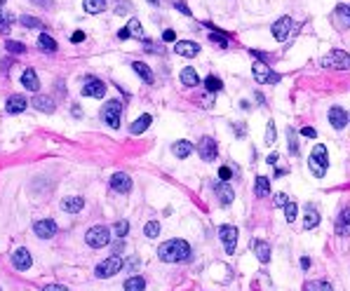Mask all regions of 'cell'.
<instances>
[{
	"label": "cell",
	"mask_w": 350,
	"mask_h": 291,
	"mask_svg": "<svg viewBox=\"0 0 350 291\" xmlns=\"http://www.w3.org/2000/svg\"><path fill=\"white\" fill-rule=\"evenodd\" d=\"M230 176H233L230 167H219V179H221V181H228Z\"/></svg>",
	"instance_id": "obj_48"
},
{
	"label": "cell",
	"mask_w": 350,
	"mask_h": 291,
	"mask_svg": "<svg viewBox=\"0 0 350 291\" xmlns=\"http://www.w3.org/2000/svg\"><path fill=\"white\" fill-rule=\"evenodd\" d=\"M252 73H254V80L258 85H266V82H270V78H273V71H270L263 61H256L254 66H252Z\"/></svg>",
	"instance_id": "obj_17"
},
{
	"label": "cell",
	"mask_w": 350,
	"mask_h": 291,
	"mask_svg": "<svg viewBox=\"0 0 350 291\" xmlns=\"http://www.w3.org/2000/svg\"><path fill=\"white\" fill-rule=\"evenodd\" d=\"M174 7H176V10H179L181 14H186V17H190V14H193V12L188 10V5H186V2H181V0H176V2H174Z\"/></svg>",
	"instance_id": "obj_47"
},
{
	"label": "cell",
	"mask_w": 350,
	"mask_h": 291,
	"mask_svg": "<svg viewBox=\"0 0 350 291\" xmlns=\"http://www.w3.org/2000/svg\"><path fill=\"white\" fill-rule=\"evenodd\" d=\"M82 7H85V12L90 14H101L106 10V0H85Z\"/></svg>",
	"instance_id": "obj_30"
},
{
	"label": "cell",
	"mask_w": 350,
	"mask_h": 291,
	"mask_svg": "<svg viewBox=\"0 0 350 291\" xmlns=\"http://www.w3.org/2000/svg\"><path fill=\"white\" fill-rule=\"evenodd\" d=\"M144 289H146V279L141 277V275L125 279V291H144Z\"/></svg>",
	"instance_id": "obj_28"
},
{
	"label": "cell",
	"mask_w": 350,
	"mask_h": 291,
	"mask_svg": "<svg viewBox=\"0 0 350 291\" xmlns=\"http://www.w3.org/2000/svg\"><path fill=\"white\" fill-rule=\"evenodd\" d=\"M174 52L181 54V56H186V59H193V56L200 54V45H198V42H190V40H179L174 45Z\"/></svg>",
	"instance_id": "obj_14"
},
{
	"label": "cell",
	"mask_w": 350,
	"mask_h": 291,
	"mask_svg": "<svg viewBox=\"0 0 350 291\" xmlns=\"http://www.w3.org/2000/svg\"><path fill=\"white\" fill-rule=\"evenodd\" d=\"M296 214H298L296 202H287V207H284V216H287V221H289V223H294V221H296Z\"/></svg>",
	"instance_id": "obj_37"
},
{
	"label": "cell",
	"mask_w": 350,
	"mask_h": 291,
	"mask_svg": "<svg viewBox=\"0 0 350 291\" xmlns=\"http://www.w3.org/2000/svg\"><path fill=\"white\" fill-rule=\"evenodd\" d=\"M158 256H160L165 263L188 261L190 258V247H188V242H186V239H167V242H162L160 244Z\"/></svg>",
	"instance_id": "obj_1"
},
{
	"label": "cell",
	"mask_w": 350,
	"mask_h": 291,
	"mask_svg": "<svg viewBox=\"0 0 350 291\" xmlns=\"http://www.w3.org/2000/svg\"><path fill=\"white\" fill-rule=\"evenodd\" d=\"M244 127H247L244 122H238V125H233V132H235L238 136H240V139H242L244 134H247V129H244Z\"/></svg>",
	"instance_id": "obj_49"
},
{
	"label": "cell",
	"mask_w": 350,
	"mask_h": 291,
	"mask_svg": "<svg viewBox=\"0 0 350 291\" xmlns=\"http://www.w3.org/2000/svg\"><path fill=\"white\" fill-rule=\"evenodd\" d=\"M172 153H174L176 158H188L190 153H193V144L190 141H176L172 146Z\"/></svg>",
	"instance_id": "obj_29"
},
{
	"label": "cell",
	"mask_w": 350,
	"mask_h": 291,
	"mask_svg": "<svg viewBox=\"0 0 350 291\" xmlns=\"http://www.w3.org/2000/svg\"><path fill=\"white\" fill-rule=\"evenodd\" d=\"M301 134H303V136H308V139H315V136H317V132H315L313 127H303V129H301Z\"/></svg>",
	"instance_id": "obj_52"
},
{
	"label": "cell",
	"mask_w": 350,
	"mask_h": 291,
	"mask_svg": "<svg viewBox=\"0 0 350 291\" xmlns=\"http://www.w3.org/2000/svg\"><path fill=\"white\" fill-rule=\"evenodd\" d=\"M87 244L90 247H94V249H101V247H106L108 242H111V230H108L106 225H94V228H90L87 230Z\"/></svg>",
	"instance_id": "obj_4"
},
{
	"label": "cell",
	"mask_w": 350,
	"mask_h": 291,
	"mask_svg": "<svg viewBox=\"0 0 350 291\" xmlns=\"http://www.w3.org/2000/svg\"><path fill=\"white\" fill-rule=\"evenodd\" d=\"M120 113H122V104L120 101H106V106L101 108V120L106 122L108 127H113V129H118L120 127Z\"/></svg>",
	"instance_id": "obj_5"
},
{
	"label": "cell",
	"mask_w": 350,
	"mask_h": 291,
	"mask_svg": "<svg viewBox=\"0 0 350 291\" xmlns=\"http://www.w3.org/2000/svg\"><path fill=\"white\" fill-rule=\"evenodd\" d=\"M31 2H36L40 7H52V0H31Z\"/></svg>",
	"instance_id": "obj_55"
},
{
	"label": "cell",
	"mask_w": 350,
	"mask_h": 291,
	"mask_svg": "<svg viewBox=\"0 0 350 291\" xmlns=\"http://www.w3.org/2000/svg\"><path fill=\"white\" fill-rule=\"evenodd\" d=\"M181 82L186 85V87H195V85H200V78H198V71L195 68H181Z\"/></svg>",
	"instance_id": "obj_25"
},
{
	"label": "cell",
	"mask_w": 350,
	"mask_h": 291,
	"mask_svg": "<svg viewBox=\"0 0 350 291\" xmlns=\"http://www.w3.org/2000/svg\"><path fill=\"white\" fill-rule=\"evenodd\" d=\"M144 233H146V237H158L160 235V221H148Z\"/></svg>",
	"instance_id": "obj_39"
},
{
	"label": "cell",
	"mask_w": 350,
	"mask_h": 291,
	"mask_svg": "<svg viewBox=\"0 0 350 291\" xmlns=\"http://www.w3.org/2000/svg\"><path fill=\"white\" fill-rule=\"evenodd\" d=\"M82 207H85V200L82 198H66L64 202H61V209L66 214H78V212H82Z\"/></svg>",
	"instance_id": "obj_23"
},
{
	"label": "cell",
	"mask_w": 350,
	"mask_h": 291,
	"mask_svg": "<svg viewBox=\"0 0 350 291\" xmlns=\"http://www.w3.org/2000/svg\"><path fill=\"white\" fill-rule=\"evenodd\" d=\"M122 265H125V261H122L120 256H111V258H106V261H101V263L96 265L94 275L96 277H101V279L113 277L115 273H120L122 270Z\"/></svg>",
	"instance_id": "obj_6"
},
{
	"label": "cell",
	"mask_w": 350,
	"mask_h": 291,
	"mask_svg": "<svg viewBox=\"0 0 350 291\" xmlns=\"http://www.w3.org/2000/svg\"><path fill=\"white\" fill-rule=\"evenodd\" d=\"M317 225H320V214H317V209L308 207V209H306V218H303V228H306V230H313V228H317Z\"/></svg>",
	"instance_id": "obj_27"
},
{
	"label": "cell",
	"mask_w": 350,
	"mask_h": 291,
	"mask_svg": "<svg viewBox=\"0 0 350 291\" xmlns=\"http://www.w3.org/2000/svg\"><path fill=\"white\" fill-rule=\"evenodd\" d=\"M198 150H200V158L207 160V162H214L216 155H219V146H216V141L212 136H202Z\"/></svg>",
	"instance_id": "obj_9"
},
{
	"label": "cell",
	"mask_w": 350,
	"mask_h": 291,
	"mask_svg": "<svg viewBox=\"0 0 350 291\" xmlns=\"http://www.w3.org/2000/svg\"><path fill=\"white\" fill-rule=\"evenodd\" d=\"M324 68H336V71H348L350 68V54L343 52V50H334L332 54L322 56L320 61Z\"/></svg>",
	"instance_id": "obj_3"
},
{
	"label": "cell",
	"mask_w": 350,
	"mask_h": 291,
	"mask_svg": "<svg viewBox=\"0 0 350 291\" xmlns=\"http://www.w3.org/2000/svg\"><path fill=\"white\" fill-rule=\"evenodd\" d=\"M134 7H132V2H118L115 5V14H125V12H132Z\"/></svg>",
	"instance_id": "obj_45"
},
{
	"label": "cell",
	"mask_w": 350,
	"mask_h": 291,
	"mask_svg": "<svg viewBox=\"0 0 350 291\" xmlns=\"http://www.w3.org/2000/svg\"><path fill=\"white\" fill-rule=\"evenodd\" d=\"M5 2H7V0H0V7H2V5H5Z\"/></svg>",
	"instance_id": "obj_60"
},
{
	"label": "cell",
	"mask_w": 350,
	"mask_h": 291,
	"mask_svg": "<svg viewBox=\"0 0 350 291\" xmlns=\"http://www.w3.org/2000/svg\"><path fill=\"white\" fill-rule=\"evenodd\" d=\"M33 233L40 239H50L52 235H56V223H54L52 218H42V221H38V223L33 225Z\"/></svg>",
	"instance_id": "obj_12"
},
{
	"label": "cell",
	"mask_w": 350,
	"mask_h": 291,
	"mask_svg": "<svg viewBox=\"0 0 350 291\" xmlns=\"http://www.w3.org/2000/svg\"><path fill=\"white\" fill-rule=\"evenodd\" d=\"M204 87H207V92L209 94H216V92H221V80L216 78V75H207V80H204Z\"/></svg>",
	"instance_id": "obj_35"
},
{
	"label": "cell",
	"mask_w": 350,
	"mask_h": 291,
	"mask_svg": "<svg viewBox=\"0 0 350 291\" xmlns=\"http://www.w3.org/2000/svg\"><path fill=\"white\" fill-rule=\"evenodd\" d=\"M19 21H21V24H24L26 28H45V26H42L40 19H36V17H28V14H24V17H21Z\"/></svg>",
	"instance_id": "obj_40"
},
{
	"label": "cell",
	"mask_w": 350,
	"mask_h": 291,
	"mask_svg": "<svg viewBox=\"0 0 350 291\" xmlns=\"http://www.w3.org/2000/svg\"><path fill=\"white\" fill-rule=\"evenodd\" d=\"M275 136H277V129H275V122L270 120V122H268V129H266V144L273 146V144H275Z\"/></svg>",
	"instance_id": "obj_42"
},
{
	"label": "cell",
	"mask_w": 350,
	"mask_h": 291,
	"mask_svg": "<svg viewBox=\"0 0 350 291\" xmlns=\"http://www.w3.org/2000/svg\"><path fill=\"white\" fill-rule=\"evenodd\" d=\"M26 106H28V104H26V99H24L21 94H14V96H10V99H7V113H12V115L21 113Z\"/></svg>",
	"instance_id": "obj_24"
},
{
	"label": "cell",
	"mask_w": 350,
	"mask_h": 291,
	"mask_svg": "<svg viewBox=\"0 0 350 291\" xmlns=\"http://www.w3.org/2000/svg\"><path fill=\"white\" fill-rule=\"evenodd\" d=\"M127 233H129V223H127V221H118V223H115V235L122 239Z\"/></svg>",
	"instance_id": "obj_44"
},
{
	"label": "cell",
	"mask_w": 350,
	"mask_h": 291,
	"mask_svg": "<svg viewBox=\"0 0 350 291\" xmlns=\"http://www.w3.org/2000/svg\"><path fill=\"white\" fill-rule=\"evenodd\" d=\"M303 291H334V289H332V284L324 282V279H313V282H306V284H303Z\"/></svg>",
	"instance_id": "obj_33"
},
{
	"label": "cell",
	"mask_w": 350,
	"mask_h": 291,
	"mask_svg": "<svg viewBox=\"0 0 350 291\" xmlns=\"http://www.w3.org/2000/svg\"><path fill=\"white\" fill-rule=\"evenodd\" d=\"M132 68L136 71V75H139V78H144V82L153 85V73H150V68L146 66V64H141V61H134V64H132Z\"/></svg>",
	"instance_id": "obj_32"
},
{
	"label": "cell",
	"mask_w": 350,
	"mask_h": 291,
	"mask_svg": "<svg viewBox=\"0 0 350 291\" xmlns=\"http://www.w3.org/2000/svg\"><path fill=\"white\" fill-rule=\"evenodd\" d=\"M38 47L45 50V52H54V50H56V42H54V38L50 36V33H40V38H38Z\"/></svg>",
	"instance_id": "obj_34"
},
{
	"label": "cell",
	"mask_w": 350,
	"mask_h": 291,
	"mask_svg": "<svg viewBox=\"0 0 350 291\" xmlns=\"http://www.w3.org/2000/svg\"><path fill=\"white\" fill-rule=\"evenodd\" d=\"M287 202H289V200H287L284 193H277V195H275V207H287Z\"/></svg>",
	"instance_id": "obj_50"
},
{
	"label": "cell",
	"mask_w": 350,
	"mask_h": 291,
	"mask_svg": "<svg viewBox=\"0 0 350 291\" xmlns=\"http://www.w3.org/2000/svg\"><path fill=\"white\" fill-rule=\"evenodd\" d=\"M82 94L85 96H94V99H101L106 96V85L96 78H87L85 80V87H82Z\"/></svg>",
	"instance_id": "obj_10"
},
{
	"label": "cell",
	"mask_w": 350,
	"mask_h": 291,
	"mask_svg": "<svg viewBox=\"0 0 350 291\" xmlns=\"http://www.w3.org/2000/svg\"><path fill=\"white\" fill-rule=\"evenodd\" d=\"M219 237L223 242L226 254L235 252V244H238V228H235V225H221V228H219Z\"/></svg>",
	"instance_id": "obj_7"
},
{
	"label": "cell",
	"mask_w": 350,
	"mask_h": 291,
	"mask_svg": "<svg viewBox=\"0 0 350 291\" xmlns=\"http://www.w3.org/2000/svg\"><path fill=\"white\" fill-rule=\"evenodd\" d=\"M277 160H280V155H277V150H275V153H270V155H268V164H273V167H275V162H277Z\"/></svg>",
	"instance_id": "obj_56"
},
{
	"label": "cell",
	"mask_w": 350,
	"mask_h": 291,
	"mask_svg": "<svg viewBox=\"0 0 350 291\" xmlns=\"http://www.w3.org/2000/svg\"><path fill=\"white\" fill-rule=\"evenodd\" d=\"M334 230H336V235H341V237H350V207L341 209L336 223H334Z\"/></svg>",
	"instance_id": "obj_13"
},
{
	"label": "cell",
	"mask_w": 350,
	"mask_h": 291,
	"mask_svg": "<svg viewBox=\"0 0 350 291\" xmlns=\"http://www.w3.org/2000/svg\"><path fill=\"white\" fill-rule=\"evenodd\" d=\"M254 193H256V198H266V195L270 193V181L266 179V176H258V179H256Z\"/></svg>",
	"instance_id": "obj_31"
},
{
	"label": "cell",
	"mask_w": 350,
	"mask_h": 291,
	"mask_svg": "<svg viewBox=\"0 0 350 291\" xmlns=\"http://www.w3.org/2000/svg\"><path fill=\"white\" fill-rule=\"evenodd\" d=\"M21 85H24L26 90H31V92H38V90H40V80H38V75H36V71L26 68L24 75H21Z\"/></svg>",
	"instance_id": "obj_21"
},
{
	"label": "cell",
	"mask_w": 350,
	"mask_h": 291,
	"mask_svg": "<svg viewBox=\"0 0 350 291\" xmlns=\"http://www.w3.org/2000/svg\"><path fill=\"white\" fill-rule=\"evenodd\" d=\"M31 106H33V108H38L40 113H54V101L50 99V96H42V94H38V96H33Z\"/></svg>",
	"instance_id": "obj_22"
},
{
	"label": "cell",
	"mask_w": 350,
	"mask_h": 291,
	"mask_svg": "<svg viewBox=\"0 0 350 291\" xmlns=\"http://www.w3.org/2000/svg\"><path fill=\"white\" fill-rule=\"evenodd\" d=\"M209 38L214 40V42H219L221 47H226V45H228V40H226V38H223V36H221V31H214V33H212Z\"/></svg>",
	"instance_id": "obj_46"
},
{
	"label": "cell",
	"mask_w": 350,
	"mask_h": 291,
	"mask_svg": "<svg viewBox=\"0 0 350 291\" xmlns=\"http://www.w3.org/2000/svg\"><path fill=\"white\" fill-rule=\"evenodd\" d=\"M334 24L338 28H348L350 26V7L348 5H338L334 10Z\"/></svg>",
	"instance_id": "obj_19"
},
{
	"label": "cell",
	"mask_w": 350,
	"mask_h": 291,
	"mask_svg": "<svg viewBox=\"0 0 350 291\" xmlns=\"http://www.w3.org/2000/svg\"><path fill=\"white\" fill-rule=\"evenodd\" d=\"M329 122H332V127L334 129H343L346 125H348V113L343 110V108H329Z\"/></svg>",
	"instance_id": "obj_16"
},
{
	"label": "cell",
	"mask_w": 350,
	"mask_h": 291,
	"mask_svg": "<svg viewBox=\"0 0 350 291\" xmlns=\"http://www.w3.org/2000/svg\"><path fill=\"white\" fill-rule=\"evenodd\" d=\"M162 40H167V42H172V40H176V33L172 31V28H167L165 33H162Z\"/></svg>",
	"instance_id": "obj_51"
},
{
	"label": "cell",
	"mask_w": 350,
	"mask_h": 291,
	"mask_svg": "<svg viewBox=\"0 0 350 291\" xmlns=\"http://www.w3.org/2000/svg\"><path fill=\"white\" fill-rule=\"evenodd\" d=\"M287 139H289V153H292V155H298V141H296L294 129H289V132H287Z\"/></svg>",
	"instance_id": "obj_41"
},
{
	"label": "cell",
	"mask_w": 350,
	"mask_h": 291,
	"mask_svg": "<svg viewBox=\"0 0 350 291\" xmlns=\"http://www.w3.org/2000/svg\"><path fill=\"white\" fill-rule=\"evenodd\" d=\"M252 249H254L256 258H258L261 263H268L270 261V244L266 239H254V242H252Z\"/></svg>",
	"instance_id": "obj_18"
},
{
	"label": "cell",
	"mask_w": 350,
	"mask_h": 291,
	"mask_svg": "<svg viewBox=\"0 0 350 291\" xmlns=\"http://www.w3.org/2000/svg\"><path fill=\"white\" fill-rule=\"evenodd\" d=\"M31 263H33L31 252H28V249H24V247H21V249H17V252L12 254V265L17 268V270H21V273H24V270H28V268H31Z\"/></svg>",
	"instance_id": "obj_15"
},
{
	"label": "cell",
	"mask_w": 350,
	"mask_h": 291,
	"mask_svg": "<svg viewBox=\"0 0 350 291\" xmlns=\"http://www.w3.org/2000/svg\"><path fill=\"white\" fill-rule=\"evenodd\" d=\"M111 188L115 190V193H129L132 190V179H129V174L125 172H118L111 176Z\"/></svg>",
	"instance_id": "obj_11"
},
{
	"label": "cell",
	"mask_w": 350,
	"mask_h": 291,
	"mask_svg": "<svg viewBox=\"0 0 350 291\" xmlns=\"http://www.w3.org/2000/svg\"><path fill=\"white\" fill-rule=\"evenodd\" d=\"M42 291H68L66 287H61V284H50V287H45Z\"/></svg>",
	"instance_id": "obj_53"
},
{
	"label": "cell",
	"mask_w": 350,
	"mask_h": 291,
	"mask_svg": "<svg viewBox=\"0 0 350 291\" xmlns=\"http://www.w3.org/2000/svg\"><path fill=\"white\" fill-rule=\"evenodd\" d=\"M5 47H7V52H12V54H24L26 52V45H24V42H17V40H7V42H5Z\"/></svg>",
	"instance_id": "obj_38"
},
{
	"label": "cell",
	"mask_w": 350,
	"mask_h": 291,
	"mask_svg": "<svg viewBox=\"0 0 350 291\" xmlns=\"http://www.w3.org/2000/svg\"><path fill=\"white\" fill-rule=\"evenodd\" d=\"M308 167L313 176H317V179H322L324 174H327V167H329V155H327V146H315L313 148V153H310L308 158Z\"/></svg>",
	"instance_id": "obj_2"
},
{
	"label": "cell",
	"mask_w": 350,
	"mask_h": 291,
	"mask_svg": "<svg viewBox=\"0 0 350 291\" xmlns=\"http://www.w3.org/2000/svg\"><path fill=\"white\" fill-rule=\"evenodd\" d=\"M216 195H219V202H221V207H230V202H233V188H230L226 181L223 183L216 185Z\"/></svg>",
	"instance_id": "obj_20"
},
{
	"label": "cell",
	"mask_w": 350,
	"mask_h": 291,
	"mask_svg": "<svg viewBox=\"0 0 350 291\" xmlns=\"http://www.w3.org/2000/svg\"><path fill=\"white\" fill-rule=\"evenodd\" d=\"M148 2H153V5H158V2H160V0H148Z\"/></svg>",
	"instance_id": "obj_59"
},
{
	"label": "cell",
	"mask_w": 350,
	"mask_h": 291,
	"mask_svg": "<svg viewBox=\"0 0 350 291\" xmlns=\"http://www.w3.org/2000/svg\"><path fill=\"white\" fill-rule=\"evenodd\" d=\"M301 268H303V270H308V268H310V258H308V256H301Z\"/></svg>",
	"instance_id": "obj_57"
},
{
	"label": "cell",
	"mask_w": 350,
	"mask_h": 291,
	"mask_svg": "<svg viewBox=\"0 0 350 291\" xmlns=\"http://www.w3.org/2000/svg\"><path fill=\"white\" fill-rule=\"evenodd\" d=\"M127 31H129V36H134V38L144 40V31H141V24H139V19L136 17H132L129 19V24H127Z\"/></svg>",
	"instance_id": "obj_36"
},
{
	"label": "cell",
	"mask_w": 350,
	"mask_h": 291,
	"mask_svg": "<svg viewBox=\"0 0 350 291\" xmlns=\"http://www.w3.org/2000/svg\"><path fill=\"white\" fill-rule=\"evenodd\" d=\"M118 38L127 40V38H132V36H129V31H127V28H122V31H118Z\"/></svg>",
	"instance_id": "obj_58"
},
{
	"label": "cell",
	"mask_w": 350,
	"mask_h": 291,
	"mask_svg": "<svg viewBox=\"0 0 350 291\" xmlns=\"http://www.w3.org/2000/svg\"><path fill=\"white\" fill-rule=\"evenodd\" d=\"M292 26H294L292 17H287V14H284V17H280V19L273 24V28H270V31H273V38L280 40V42H282V40H287V38H289V33H292Z\"/></svg>",
	"instance_id": "obj_8"
},
{
	"label": "cell",
	"mask_w": 350,
	"mask_h": 291,
	"mask_svg": "<svg viewBox=\"0 0 350 291\" xmlns=\"http://www.w3.org/2000/svg\"><path fill=\"white\" fill-rule=\"evenodd\" d=\"M14 24V17L12 14H2L0 12V31H7V28Z\"/></svg>",
	"instance_id": "obj_43"
},
{
	"label": "cell",
	"mask_w": 350,
	"mask_h": 291,
	"mask_svg": "<svg viewBox=\"0 0 350 291\" xmlns=\"http://www.w3.org/2000/svg\"><path fill=\"white\" fill-rule=\"evenodd\" d=\"M348 122H350V115H348Z\"/></svg>",
	"instance_id": "obj_61"
},
{
	"label": "cell",
	"mask_w": 350,
	"mask_h": 291,
	"mask_svg": "<svg viewBox=\"0 0 350 291\" xmlns=\"http://www.w3.org/2000/svg\"><path fill=\"white\" fill-rule=\"evenodd\" d=\"M150 120H153V118H150L148 113H146V115H141L139 120H134V122H132L129 132H132V134H144V132H146V129L150 127Z\"/></svg>",
	"instance_id": "obj_26"
},
{
	"label": "cell",
	"mask_w": 350,
	"mask_h": 291,
	"mask_svg": "<svg viewBox=\"0 0 350 291\" xmlns=\"http://www.w3.org/2000/svg\"><path fill=\"white\" fill-rule=\"evenodd\" d=\"M71 40H73V42H82V40H85V33H82V31H75V33L71 36Z\"/></svg>",
	"instance_id": "obj_54"
}]
</instances>
